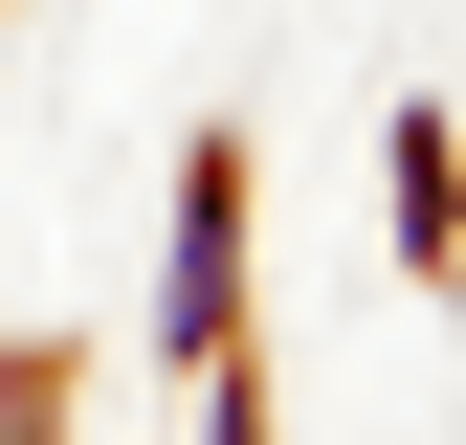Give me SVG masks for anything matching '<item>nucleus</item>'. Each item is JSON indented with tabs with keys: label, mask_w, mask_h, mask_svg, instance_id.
<instances>
[{
	"label": "nucleus",
	"mask_w": 466,
	"mask_h": 445,
	"mask_svg": "<svg viewBox=\"0 0 466 445\" xmlns=\"http://www.w3.org/2000/svg\"><path fill=\"white\" fill-rule=\"evenodd\" d=\"M400 267H466V134H444V111H400Z\"/></svg>",
	"instance_id": "nucleus-2"
},
{
	"label": "nucleus",
	"mask_w": 466,
	"mask_h": 445,
	"mask_svg": "<svg viewBox=\"0 0 466 445\" xmlns=\"http://www.w3.org/2000/svg\"><path fill=\"white\" fill-rule=\"evenodd\" d=\"M156 357L222 378L245 357V134H200L178 156V245H156Z\"/></svg>",
	"instance_id": "nucleus-1"
}]
</instances>
